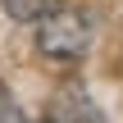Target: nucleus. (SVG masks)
I'll return each instance as SVG.
<instances>
[{
	"mask_svg": "<svg viewBox=\"0 0 123 123\" xmlns=\"http://www.w3.org/2000/svg\"><path fill=\"white\" fill-rule=\"evenodd\" d=\"M37 46H41L46 59L73 64V59H82L87 46H91V18H87L82 9H64V5L50 9V14L37 23Z\"/></svg>",
	"mask_w": 123,
	"mask_h": 123,
	"instance_id": "obj_1",
	"label": "nucleus"
},
{
	"mask_svg": "<svg viewBox=\"0 0 123 123\" xmlns=\"http://www.w3.org/2000/svg\"><path fill=\"white\" fill-rule=\"evenodd\" d=\"M46 119L50 123H100V110L87 96V87L68 82V87H55V96L46 100Z\"/></svg>",
	"mask_w": 123,
	"mask_h": 123,
	"instance_id": "obj_2",
	"label": "nucleus"
},
{
	"mask_svg": "<svg viewBox=\"0 0 123 123\" xmlns=\"http://www.w3.org/2000/svg\"><path fill=\"white\" fill-rule=\"evenodd\" d=\"M50 9H59V0H5V14L18 23H41Z\"/></svg>",
	"mask_w": 123,
	"mask_h": 123,
	"instance_id": "obj_3",
	"label": "nucleus"
},
{
	"mask_svg": "<svg viewBox=\"0 0 123 123\" xmlns=\"http://www.w3.org/2000/svg\"><path fill=\"white\" fill-rule=\"evenodd\" d=\"M0 123H27V114L14 105V96H9V87L0 82Z\"/></svg>",
	"mask_w": 123,
	"mask_h": 123,
	"instance_id": "obj_4",
	"label": "nucleus"
}]
</instances>
